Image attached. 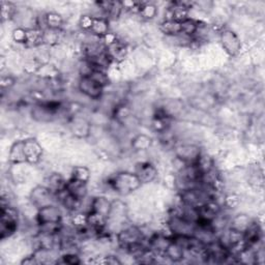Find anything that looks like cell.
Returning a JSON list of instances; mask_svg holds the SVG:
<instances>
[{
  "label": "cell",
  "instance_id": "obj_10",
  "mask_svg": "<svg viewBox=\"0 0 265 265\" xmlns=\"http://www.w3.org/2000/svg\"><path fill=\"white\" fill-rule=\"evenodd\" d=\"M24 145H25V154L26 158H27V163L36 164L39 160H41L43 154L42 146L34 139L24 140Z\"/></svg>",
  "mask_w": 265,
  "mask_h": 265
},
{
  "label": "cell",
  "instance_id": "obj_21",
  "mask_svg": "<svg viewBox=\"0 0 265 265\" xmlns=\"http://www.w3.org/2000/svg\"><path fill=\"white\" fill-rule=\"evenodd\" d=\"M138 14L141 16L142 19L151 20L157 14V7L152 3H142Z\"/></svg>",
  "mask_w": 265,
  "mask_h": 265
},
{
  "label": "cell",
  "instance_id": "obj_4",
  "mask_svg": "<svg viewBox=\"0 0 265 265\" xmlns=\"http://www.w3.org/2000/svg\"><path fill=\"white\" fill-rule=\"evenodd\" d=\"M175 154L183 164H196L202 153L197 145L182 144L175 148Z\"/></svg>",
  "mask_w": 265,
  "mask_h": 265
},
{
  "label": "cell",
  "instance_id": "obj_3",
  "mask_svg": "<svg viewBox=\"0 0 265 265\" xmlns=\"http://www.w3.org/2000/svg\"><path fill=\"white\" fill-rule=\"evenodd\" d=\"M168 228L173 235L194 236L197 225L177 215H171L168 221Z\"/></svg>",
  "mask_w": 265,
  "mask_h": 265
},
{
  "label": "cell",
  "instance_id": "obj_28",
  "mask_svg": "<svg viewBox=\"0 0 265 265\" xmlns=\"http://www.w3.org/2000/svg\"><path fill=\"white\" fill-rule=\"evenodd\" d=\"M21 263H22V264H38V261H37V259L35 258V256L32 254V256L25 258Z\"/></svg>",
  "mask_w": 265,
  "mask_h": 265
},
{
  "label": "cell",
  "instance_id": "obj_13",
  "mask_svg": "<svg viewBox=\"0 0 265 265\" xmlns=\"http://www.w3.org/2000/svg\"><path fill=\"white\" fill-rule=\"evenodd\" d=\"M65 190L68 191L71 195L76 197L77 199L83 200V199L86 198V195H87V183H83V182L70 178L69 180H66Z\"/></svg>",
  "mask_w": 265,
  "mask_h": 265
},
{
  "label": "cell",
  "instance_id": "obj_20",
  "mask_svg": "<svg viewBox=\"0 0 265 265\" xmlns=\"http://www.w3.org/2000/svg\"><path fill=\"white\" fill-rule=\"evenodd\" d=\"M252 220H250L249 217H247L246 215H240L232 220L230 228L244 233L247 230V228L250 226Z\"/></svg>",
  "mask_w": 265,
  "mask_h": 265
},
{
  "label": "cell",
  "instance_id": "obj_27",
  "mask_svg": "<svg viewBox=\"0 0 265 265\" xmlns=\"http://www.w3.org/2000/svg\"><path fill=\"white\" fill-rule=\"evenodd\" d=\"M106 259L104 260V263H108V264H121L122 262L119 261L116 257L114 256H107L105 257Z\"/></svg>",
  "mask_w": 265,
  "mask_h": 265
},
{
  "label": "cell",
  "instance_id": "obj_2",
  "mask_svg": "<svg viewBox=\"0 0 265 265\" xmlns=\"http://www.w3.org/2000/svg\"><path fill=\"white\" fill-rule=\"evenodd\" d=\"M146 241L142 230L138 227L131 226L123 229L117 234V242L123 249L128 251L131 247L144 243Z\"/></svg>",
  "mask_w": 265,
  "mask_h": 265
},
{
  "label": "cell",
  "instance_id": "obj_14",
  "mask_svg": "<svg viewBox=\"0 0 265 265\" xmlns=\"http://www.w3.org/2000/svg\"><path fill=\"white\" fill-rule=\"evenodd\" d=\"M160 30L166 34V36H176L182 34L181 32V21L175 20H164L160 24Z\"/></svg>",
  "mask_w": 265,
  "mask_h": 265
},
{
  "label": "cell",
  "instance_id": "obj_1",
  "mask_svg": "<svg viewBox=\"0 0 265 265\" xmlns=\"http://www.w3.org/2000/svg\"><path fill=\"white\" fill-rule=\"evenodd\" d=\"M109 185L118 194L129 195L140 189L142 182L135 172H121L109 179Z\"/></svg>",
  "mask_w": 265,
  "mask_h": 265
},
{
  "label": "cell",
  "instance_id": "obj_15",
  "mask_svg": "<svg viewBox=\"0 0 265 265\" xmlns=\"http://www.w3.org/2000/svg\"><path fill=\"white\" fill-rule=\"evenodd\" d=\"M90 31L92 34L100 38L104 37L106 34L109 33V20L103 17H94V23H92Z\"/></svg>",
  "mask_w": 265,
  "mask_h": 265
},
{
  "label": "cell",
  "instance_id": "obj_16",
  "mask_svg": "<svg viewBox=\"0 0 265 265\" xmlns=\"http://www.w3.org/2000/svg\"><path fill=\"white\" fill-rule=\"evenodd\" d=\"M65 185H66V181L64 180V178L60 174L53 173L47 179L46 187L56 196V194H58L59 192H61L65 189Z\"/></svg>",
  "mask_w": 265,
  "mask_h": 265
},
{
  "label": "cell",
  "instance_id": "obj_9",
  "mask_svg": "<svg viewBox=\"0 0 265 265\" xmlns=\"http://www.w3.org/2000/svg\"><path fill=\"white\" fill-rule=\"evenodd\" d=\"M135 174L143 183H149L153 181L157 176V169L149 162L139 163L135 168Z\"/></svg>",
  "mask_w": 265,
  "mask_h": 265
},
{
  "label": "cell",
  "instance_id": "obj_19",
  "mask_svg": "<svg viewBox=\"0 0 265 265\" xmlns=\"http://www.w3.org/2000/svg\"><path fill=\"white\" fill-rule=\"evenodd\" d=\"M71 178L83 183H87L90 179V171L84 166H77L72 171Z\"/></svg>",
  "mask_w": 265,
  "mask_h": 265
},
{
  "label": "cell",
  "instance_id": "obj_18",
  "mask_svg": "<svg viewBox=\"0 0 265 265\" xmlns=\"http://www.w3.org/2000/svg\"><path fill=\"white\" fill-rule=\"evenodd\" d=\"M46 23L48 29L59 30V28L63 24V19L59 14H57V12L51 11L46 14Z\"/></svg>",
  "mask_w": 265,
  "mask_h": 265
},
{
  "label": "cell",
  "instance_id": "obj_7",
  "mask_svg": "<svg viewBox=\"0 0 265 265\" xmlns=\"http://www.w3.org/2000/svg\"><path fill=\"white\" fill-rule=\"evenodd\" d=\"M78 88L84 96L92 100L101 99L104 92V87L92 80L90 77H81L78 83Z\"/></svg>",
  "mask_w": 265,
  "mask_h": 265
},
{
  "label": "cell",
  "instance_id": "obj_24",
  "mask_svg": "<svg viewBox=\"0 0 265 265\" xmlns=\"http://www.w3.org/2000/svg\"><path fill=\"white\" fill-rule=\"evenodd\" d=\"M12 39H14L16 43L26 44V41H27V29L23 27L16 28L12 31Z\"/></svg>",
  "mask_w": 265,
  "mask_h": 265
},
{
  "label": "cell",
  "instance_id": "obj_25",
  "mask_svg": "<svg viewBox=\"0 0 265 265\" xmlns=\"http://www.w3.org/2000/svg\"><path fill=\"white\" fill-rule=\"evenodd\" d=\"M58 262L70 265H76V264H80L81 260L77 253H64L63 255H61L60 261Z\"/></svg>",
  "mask_w": 265,
  "mask_h": 265
},
{
  "label": "cell",
  "instance_id": "obj_17",
  "mask_svg": "<svg viewBox=\"0 0 265 265\" xmlns=\"http://www.w3.org/2000/svg\"><path fill=\"white\" fill-rule=\"evenodd\" d=\"M164 256L173 262H179L184 257V250L175 243L172 242L168 247V249L166 250Z\"/></svg>",
  "mask_w": 265,
  "mask_h": 265
},
{
  "label": "cell",
  "instance_id": "obj_6",
  "mask_svg": "<svg viewBox=\"0 0 265 265\" xmlns=\"http://www.w3.org/2000/svg\"><path fill=\"white\" fill-rule=\"evenodd\" d=\"M56 196L53 194L47 187H43V185H38V187L34 188L30 194V199L32 201V204L37 207L38 209L54 204V199Z\"/></svg>",
  "mask_w": 265,
  "mask_h": 265
},
{
  "label": "cell",
  "instance_id": "obj_5",
  "mask_svg": "<svg viewBox=\"0 0 265 265\" xmlns=\"http://www.w3.org/2000/svg\"><path fill=\"white\" fill-rule=\"evenodd\" d=\"M221 43L224 50L230 56H236L242 49L240 37L235 32L229 29H225L221 32Z\"/></svg>",
  "mask_w": 265,
  "mask_h": 265
},
{
  "label": "cell",
  "instance_id": "obj_12",
  "mask_svg": "<svg viewBox=\"0 0 265 265\" xmlns=\"http://www.w3.org/2000/svg\"><path fill=\"white\" fill-rule=\"evenodd\" d=\"M112 207H113L112 203L108 200L107 198L97 197L91 200L90 210L96 211V213H98V214H100L106 218H108V220H109V217H110L111 211H112Z\"/></svg>",
  "mask_w": 265,
  "mask_h": 265
},
{
  "label": "cell",
  "instance_id": "obj_23",
  "mask_svg": "<svg viewBox=\"0 0 265 265\" xmlns=\"http://www.w3.org/2000/svg\"><path fill=\"white\" fill-rule=\"evenodd\" d=\"M151 144V140L149 137L145 135H140L132 141V147L136 150H145L147 149Z\"/></svg>",
  "mask_w": 265,
  "mask_h": 265
},
{
  "label": "cell",
  "instance_id": "obj_8",
  "mask_svg": "<svg viewBox=\"0 0 265 265\" xmlns=\"http://www.w3.org/2000/svg\"><path fill=\"white\" fill-rule=\"evenodd\" d=\"M61 219H62L61 209L55 204H51L39 208L36 216L37 224L61 223Z\"/></svg>",
  "mask_w": 265,
  "mask_h": 265
},
{
  "label": "cell",
  "instance_id": "obj_22",
  "mask_svg": "<svg viewBox=\"0 0 265 265\" xmlns=\"http://www.w3.org/2000/svg\"><path fill=\"white\" fill-rule=\"evenodd\" d=\"M89 77L92 79V80H95L98 84H100L104 88L107 86L110 82L108 74L106 73L104 70L95 69L94 71H92V73L90 74Z\"/></svg>",
  "mask_w": 265,
  "mask_h": 265
},
{
  "label": "cell",
  "instance_id": "obj_26",
  "mask_svg": "<svg viewBox=\"0 0 265 265\" xmlns=\"http://www.w3.org/2000/svg\"><path fill=\"white\" fill-rule=\"evenodd\" d=\"M92 23H94V17L91 15H84L80 18V21H79L80 27L85 31H90Z\"/></svg>",
  "mask_w": 265,
  "mask_h": 265
},
{
  "label": "cell",
  "instance_id": "obj_11",
  "mask_svg": "<svg viewBox=\"0 0 265 265\" xmlns=\"http://www.w3.org/2000/svg\"><path fill=\"white\" fill-rule=\"evenodd\" d=\"M8 158H9V162L15 165L27 163V158H26V154H25L24 140L17 141L11 145Z\"/></svg>",
  "mask_w": 265,
  "mask_h": 265
}]
</instances>
